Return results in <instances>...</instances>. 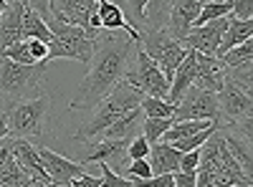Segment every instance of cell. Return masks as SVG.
<instances>
[{"label": "cell", "mask_w": 253, "mask_h": 187, "mask_svg": "<svg viewBox=\"0 0 253 187\" xmlns=\"http://www.w3.org/2000/svg\"><path fill=\"white\" fill-rule=\"evenodd\" d=\"M187 119H210V121L223 119L218 94L205 91L200 86H190L175 107V121H187Z\"/></svg>", "instance_id": "9c48e42d"}, {"label": "cell", "mask_w": 253, "mask_h": 187, "mask_svg": "<svg viewBox=\"0 0 253 187\" xmlns=\"http://www.w3.org/2000/svg\"><path fill=\"white\" fill-rule=\"evenodd\" d=\"M142 99H144V94H142L139 89H134L132 84L122 81V84H119L107 99L91 109V116L76 129L74 142H79V144H91V142H96L117 119H122L126 112L137 109L139 104H142Z\"/></svg>", "instance_id": "7a4b0ae2"}, {"label": "cell", "mask_w": 253, "mask_h": 187, "mask_svg": "<svg viewBox=\"0 0 253 187\" xmlns=\"http://www.w3.org/2000/svg\"><path fill=\"white\" fill-rule=\"evenodd\" d=\"M172 124H175L172 116H170V119H152V116H147L144 124H142V134L150 139L152 144H155V142H162V137L172 129Z\"/></svg>", "instance_id": "83f0119b"}, {"label": "cell", "mask_w": 253, "mask_h": 187, "mask_svg": "<svg viewBox=\"0 0 253 187\" xmlns=\"http://www.w3.org/2000/svg\"><path fill=\"white\" fill-rule=\"evenodd\" d=\"M228 28V15L225 18H218V20H210L205 26H198L190 31V36L182 40V46L190 48V51H198V53H205V56H215L220 43H223V33Z\"/></svg>", "instance_id": "4fadbf2b"}, {"label": "cell", "mask_w": 253, "mask_h": 187, "mask_svg": "<svg viewBox=\"0 0 253 187\" xmlns=\"http://www.w3.org/2000/svg\"><path fill=\"white\" fill-rule=\"evenodd\" d=\"M251 36H253V18L251 20H238L233 13H230L228 15V28L223 33V43H220L215 56H225L230 48H236L241 43H248Z\"/></svg>", "instance_id": "7402d4cb"}, {"label": "cell", "mask_w": 253, "mask_h": 187, "mask_svg": "<svg viewBox=\"0 0 253 187\" xmlns=\"http://www.w3.org/2000/svg\"><path fill=\"white\" fill-rule=\"evenodd\" d=\"M225 81L236 84L248 99H253V69L251 66H243V69H230L225 71Z\"/></svg>", "instance_id": "f1b7e54d"}, {"label": "cell", "mask_w": 253, "mask_h": 187, "mask_svg": "<svg viewBox=\"0 0 253 187\" xmlns=\"http://www.w3.org/2000/svg\"><path fill=\"white\" fill-rule=\"evenodd\" d=\"M28 46H31V53H33L36 61H46V64H48V43H46V40H36V38H31V40H28Z\"/></svg>", "instance_id": "ab89813d"}, {"label": "cell", "mask_w": 253, "mask_h": 187, "mask_svg": "<svg viewBox=\"0 0 253 187\" xmlns=\"http://www.w3.org/2000/svg\"><path fill=\"white\" fill-rule=\"evenodd\" d=\"M48 64H36V66H23L15 61L0 56V94H5L8 101H26L36 99L43 91V81H46Z\"/></svg>", "instance_id": "3957f363"}, {"label": "cell", "mask_w": 253, "mask_h": 187, "mask_svg": "<svg viewBox=\"0 0 253 187\" xmlns=\"http://www.w3.org/2000/svg\"><path fill=\"white\" fill-rule=\"evenodd\" d=\"M200 167V150H193V152H182V162H180V170L182 172H198Z\"/></svg>", "instance_id": "8d00e7d4"}, {"label": "cell", "mask_w": 253, "mask_h": 187, "mask_svg": "<svg viewBox=\"0 0 253 187\" xmlns=\"http://www.w3.org/2000/svg\"><path fill=\"white\" fill-rule=\"evenodd\" d=\"M26 8H31V10H36L43 20H48L51 18V0H20Z\"/></svg>", "instance_id": "f35d334b"}, {"label": "cell", "mask_w": 253, "mask_h": 187, "mask_svg": "<svg viewBox=\"0 0 253 187\" xmlns=\"http://www.w3.org/2000/svg\"><path fill=\"white\" fill-rule=\"evenodd\" d=\"M248 139H251V144H253V137H248Z\"/></svg>", "instance_id": "681fc988"}, {"label": "cell", "mask_w": 253, "mask_h": 187, "mask_svg": "<svg viewBox=\"0 0 253 187\" xmlns=\"http://www.w3.org/2000/svg\"><path fill=\"white\" fill-rule=\"evenodd\" d=\"M233 5V15L238 20H251L253 18V0H230Z\"/></svg>", "instance_id": "74e56055"}, {"label": "cell", "mask_w": 253, "mask_h": 187, "mask_svg": "<svg viewBox=\"0 0 253 187\" xmlns=\"http://www.w3.org/2000/svg\"><path fill=\"white\" fill-rule=\"evenodd\" d=\"M150 164H152V175H167V172H180V162L182 152L167 142H155L150 150Z\"/></svg>", "instance_id": "d6986e66"}, {"label": "cell", "mask_w": 253, "mask_h": 187, "mask_svg": "<svg viewBox=\"0 0 253 187\" xmlns=\"http://www.w3.org/2000/svg\"><path fill=\"white\" fill-rule=\"evenodd\" d=\"M223 137L228 142V150L233 152V157L238 159V164L243 167V172L253 180V144L246 134H241L238 129H230L223 124Z\"/></svg>", "instance_id": "44dd1931"}, {"label": "cell", "mask_w": 253, "mask_h": 187, "mask_svg": "<svg viewBox=\"0 0 253 187\" xmlns=\"http://www.w3.org/2000/svg\"><path fill=\"white\" fill-rule=\"evenodd\" d=\"M124 81H126V84H132L134 89H139L144 96L167 99V94H170V78H167L162 74V69L144 53L142 46H137L134 58H132L129 69H126Z\"/></svg>", "instance_id": "52a82bcc"}, {"label": "cell", "mask_w": 253, "mask_h": 187, "mask_svg": "<svg viewBox=\"0 0 253 187\" xmlns=\"http://www.w3.org/2000/svg\"><path fill=\"white\" fill-rule=\"evenodd\" d=\"M172 5L175 0H150V5H147V28H167V18H170Z\"/></svg>", "instance_id": "484cf974"}, {"label": "cell", "mask_w": 253, "mask_h": 187, "mask_svg": "<svg viewBox=\"0 0 253 187\" xmlns=\"http://www.w3.org/2000/svg\"><path fill=\"white\" fill-rule=\"evenodd\" d=\"M200 3H225V0H200Z\"/></svg>", "instance_id": "bcb514c9"}, {"label": "cell", "mask_w": 253, "mask_h": 187, "mask_svg": "<svg viewBox=\"0 0 253 187\" xmlns=\"http://www.w3.org/2000/svg\"><path fill=\"white\" fill-rule=\"evenodd\" d=\"M198 78H195V86L205 89V91H213V94H220L223 86H225V69L218 61V56H205V53H198Z\"/></svg>", "instance_id": "9a60e30c"}, {"label": "cell", "mask_w": 253, "mask_h": 187, "mask_svg": "<svg viewBox=\"0 0 253 187\" xmlns=\"http://www.w3.org/2000/svg\"><path fill=\"white\" fill-rule=\"evenodd\" d=\"M142 112L144 116H152V119H175V107L170 101H165V99H157V96H144L142 99Z\"/></svg>", "instance_id": "4316f807"}, {"label": "cell", "mask_w": 253, "mask_h": 187, "mask_svg": "<svg viewBox=\"0 0 253 187\" xmlns=\"http://www.w3.org/2000/svg\"><path fill=\"white\" fill-rule=\"evenodd\" d=\"M46 187H58V185H53V182H48V185H46Z\"/></svg>", "instance_id": "c3c4849f"}, {"label": "cell", "mask_w": 253, "mask_h": 187, "mask_svg": "<svg viewBox=\"0 0 253 187\" xmlns=\"http://www.w3.org/2000/svg\"><path fill=\"white\" fill-rule=\"evenodd\" d=\"M5 58L15 61V64H23V66H36V64H43V61H36L33 53H31V46H28V40H20V43H13L5 53Z\"/></svg>", "instance_id": "1f68e13d"}, {"label": "cell", "mask_w": 253, "mask_h": 187, "mask_svg": "<svg viewBox=\"0 0 253 187\" xmlns=\"http://www.w3.org/2000/svg\"><path fill=\"white\" fill-rule=\"evenodd\" d=\"M126 177H139V180L152 177V164H150V159H132L129 167H126Z\"/></svg>", "instance_id": "e575fe53"}, {"label": "cell", "mask_w": 253, "mask_h": 187, "mask_svg": "<svg viewBox=\"0 0 253 187\" xmlns=\"http://www.w3.org/2000/svg\"><path fill=\"white\" fill-rule=\"evenodd\" d=\"M5 8H8V3H5V0H0V15L5 13Z\"/></svg>", "instance_id": "f6af8a7d"}, {"label": "cell", "mask_w": 253, "mask_h": 187, "mask_svg": "<svg viewBox=\"0 0 253 187\" xmlns=\"http://www.w3.org/2000/svg\"><path fill=\"white\" fill-rule=\"evenodd\" d=\"M5 137H10V129H8V112L0 109V142Z\"/></svg>", "instance_id": "7bdbcfd3"}, {"label": "cell", "mask_w": 253, "mask_h": 187, "mask_svg": "<svg viewBox=\"0 0 253 187\" xmlns=\"http://www.w3.org/2000/svg\"><path fill=\"white\" fill-rule=\"evenodd\" d=\"M144 112L142 107L126 112L122 119H117L112 127L101 134V139H124V142H132L137 134H142V124H144Z\"/></svg>", "instance_id": "ffe728a7"}, {"label": "cell", "mask_w": 253, "mask_h": 187, "mask_svg": "<svg viewBox=\"0 0 253 187\" xmlns=\"http://www.w3.org/2000/svg\"><path fill=\"white\" fill-rule=\"evenodd\" d=\"M31 38L51 43V40H53V33H51L48 23H46V20L41 18L36 10L26 8V10H23V40H31Z\"/></svg>", "instance_id": "603a6c76"}, {"label": "cell", "mask_w": 253, "mask_h": 187, "mask_svg": "<svg viewBox=\"0 0 253 187\" xmlns=\"http://www.w3.org/2000/svg\"><path fill=\"white\" fill-rule=\"evenodd\" d=\"M96 43L99 46L89 64V71L79 84V91L71 99L69 109H89L91 112L96 104L107 99L124 81L139 40H134L132 36H114V31H112L107 36H101Z\"/></svg>", "instance_id": "6da1fadb"}, {"label": "cell", "mask_w": 253, "mask_h": 187, "mask_svg": "<svg viewBox=\"0 0 253 187\" xmlns=\"http://www.w3.org/2000/svg\"><path fill=\"white\" fill-rule=\"evenodd\" d=\"M13 150H15V139L13 137H5L3 142H0V175H3L8 170V164L15 159Z\"/></svg>", "instance_id": "d590c367"}, {"label": "cell", "mask_w": 253, "mask_h": 187, "mask_svg": "<svg viewBox=\"0 0 253 187\" xmlns=\"http://www.w3.org/2000/svg\"><path fill=\"white\" fill-rule=\"evenodd\" d=\"M200 13H203L200 0H175V5L170 10V18H167V31H170V36L182 43V40L190 36V31L198 26Z\"/></svg>", "instance_id": "5bb4252c"}, {"label": "cell", "mask_w": 253, "mask_h": 187, "mask_svg": "<svg viewBox=\"0 0 253 187\" xmlns=\"http://www.w3.org/2000/svg\"><path fill=\"white\" fill-rule=\"evenodd\" d=\"M15 162L23 167L33 180H41V182H51L46 167H43V162H41V154H38V147H33L31 139H15Z\"/></svg>", "instance_id": "ac0fdd59"}, {"label": "cell", "mask_w": 253, "mask_h": 187, "mask_svg": "<svg viewBox=\"0 0 253 187\" xmlns=\"http://www.w3.org/2000/svg\"><path fill=\"white\" fill-rule=\"evenodd\" d=\"M195 78H198V56H195V51L187 48V56H185L182 64L177 66L175 78H172V84H170V94H167L165 101H170L172 107H177L180 99L187 94V89L195 86Z\"/></svg>", "instance_id": "e0dca14e"}, {"label": "cell", "mask_w": 253, "mask_h": 187, "mask_svg": "<svg viewBox=\"0 0 253 187\" xmlns=\"http://www.w3.org/2000/svg\"><path fill=\"white\" fill-rule=\"evenodd\" d=\"M71 187H101V177H94V175H81L71 182Z\"/></svg>", "instance_id": "b9f144b4"}, {"label": "cell", "mask_w": 253, "mask_h": 187, "mask_svg": "<svg viewBox=\"0 0 253 187\" xmlns=\"http://www.w3.org/2000/svg\"><path fill=\"white\" fill-rule=\"evenodd\" d=\"M94 13H99V0H51V15L56 20L79 26L94 40H99V31L91 28V15Z\"/></svg>", "instance_id": "30bf717a"}, {"label": "cell", "mask_w": 253, "mask_h": 187, "mask_svg": "<svg viewBox=\"0 0 253 187\" xmlns=\"http://www.w3.org/2000/svg\"><path fill=\"white\" fill-rule=\"evenodd\" d=\"M31 180H33V177H31L23 167H20L15 159L8 164V170L0 175V185H3V187H23V185H28Z\"/></svg>", "instance_id": "f546056e"}, {"label": "cell", "mask_w": 253, "mask_h": 187, "mask_svg": "<svg viewBox=\"0 0 253 187\" xmlns=\"http://www.w3.org/2000/svg\"><path fill=\"white\" fill-rule=\"evenodd\" d=\"M46 23L53 33V40L48 43V64L56 58H74V61H81V64H91L99 43L86 31L71 23H61L53 15Z\"/></svg>", "instance_id": "5b68a950"}, {"label": "cell", "mask_w": 253, "mask_h": 187, "mask_svg": "<svg viewBox=\"0 0 253 187\" xmlns=\"http://www.w3.org/2000/svg\"><path fill=\"white\" fill-rule=\"evenodd\" d=\"M53 107L51 94H41L36 99L13 101L8 109V129L13 139H38L46 134L48 114Z\"/></svg>", "instance_id": "277c9868"}, {"label": "cell", "mask_w": 253, "mask_h": 187, "mask_svg": "<svg viewBox=\"0 0 253 187\" xmlns=\"http://www.w3.org/2000/svg\"><path fill=\"white\" fill-rule=\"evenodd\" d=\"M139 46H142L144 53L162 69V74L170 78V84H172L177 66L182 64L185 56H187V48L180 43L177 38H172L167 28H147V31L142 33Z\"/></svg>", "instance_id": "8992f818"}, {"label": "cell", "mask_w": 253, "mask_h": 187, "mask_svg": "<svg viewBox=\"0 0 253 187\" xmlns=\"http://www.w3.org/2000/svg\"><path fill=\"white\" fill-rule=\"evenodd\" d=\"M23 3L8 5L5 13L0 15V56H3L13 43H20L23 40Z\"/></svg>", "instance_id": "2e32d148"}, {"label": "cell", "mask_w": 253, "mask_h": 187, "mask_svg": "<svg viewBox=\"0 0 253 187\" xmlns=\"http://www.w3.org/2000/svg\"><path fill=\"white\" fill-rule=\"evenodd\" d=\"M150 150H152V142L147 139L144 134H137L129 144V162L132 159H147L150 157Z\"/></svg>", "instance_id": "836d02e7"}, {"label": "cell", "mask_w": 253, "mask_h": 187, "mask_svg": "<svg viewBox=\"0 0 253 187\" xmlns=\"http://www.w3.org/2000/svg\"><path fill=\"white\" fill-rule=\"evenodd\" d=\"M129 144L124 139H96L89 144L86 154H81V164H109L114 172H119L129 159Z\"/></svg>", "instance_id": "8fae6325"}, {"label": "cell", "mask_w": 253, "mask_h": 187, "mask_svg": "<svg viewBox=\"0 0 253 187\" xmlns=\"http://www.w3.org/2000/svg\"><path fill=\"white\" fill-rule=\"evenodd\" d=\"M175 175V187H198V172H172Z\"/></svg>", "instance_id": "60d3db41"}, {"label": "cell", "mask_w": 253, "mask_h": 187, "mask_svg": "<svg viewBox=\"0 0 253 187\" xmlns=\"http://www.w3.org/2000/svg\"><path fill=\"white\" fill-rule=\"evenodd\" d=\"M220 99V112H223V124L230 129H238L246 137H253V99H248L236 84L225 81L223 91L218 94Z\"/></svg>", "instance_id": "ba28073f"}, {"label": "cell", "mask_w": 253, "mask_h": 187, "mask_svg": "<svg viewBox=\"0 0 253 187\" xmlns=\"http://www.w3.org/2000/svg\"><path fill=\"white\" fill-rule=\"evenodd\" d=\"M101 187H134L129 177H124L119 172H114L109 164L101 162Z\"/></svg>", "instance_id": "d6a6232c"}, {"label": "cell", "mask_w": 253, "mask_h": 187, "mask_svg": "<svg viewBox=\"0 0 253 187\" xmlns=\"http://www.w3.org/2000/svg\"><path fill=\"white\" fill-rule=\"evenodd\" d=\"M218 61L223 64L225 71L251 66V64H253V43L248 40V43H241V46H236V48H230L225 56H218Z\"/></svg>", "instance_id": "cb8c5ba5"}, {"label": "cell", "mask_w": 253, "mask_h": 187, "mask_svg": "<svg viewBox=\"0 0 253 187\" xmlns=\"http://www.w3.org/2000/svg\"><path fill=\"white\" fill-rule=\"evenodd\" d=\"M114 3L124 10L126 18H132V26L144 33V28H147V5H150V0H114Z\"/></svg>", "instance_id": "d4e9b609"}, {"label": "cell", "mask_w": 253, "mask_h": 187, "mask_svg": "<svg viewBox=\"0 0 253 187\" xmlns=\"http://www.w3.org/2000/svg\"><path fill=\"white\" fill-rule=\"evenodd\" d=\"M48 182H41V180H31L28 185H23V187H46Z\"/></svg>", "instance_id": "ee69618b"}, {"label": "cell", "mask_w": 253, "mask_h": 187, "mask_svg": "<svg viewBox=\"0 0 253 187\" xmlns=\"http://www.w3.org/2000/svg\"><path fill=\"white\" fill-rule=\"evenodd\" d=\"M38 154H41V162H43L51 182L58 187H71V182L76 177L86 175V164H81L79 159H69L48 147H38Z\"/></svg>", "instance_id": "7c38bea8"}, {"label": "cell", "mask_w": 253, "mask_h": 187, "mask_svg": "<svg viewBox=\"0 0 253 187\" xmlns=\"http://www.w3.org/2000/svg\"><path fill=\"white\" fill-rule=\"evenodd\" d=\"M233 13V5H230V0H225V3H203V13L198 18V26H205L210 23V20H218V18H225ZM195 26V28H198Z\"/></svg>", "instance_id": "4dcf8cb0"}, {"label": "cell", "mask_w": 253, "mask_h": 187, "mask_svg": "<svg viewBox=\"0 0 253 187\" xmlns=\"http://www.w3.org/2000/svg\"><path fill=\"white\" fill-rule=\"evenodd\" d=\"M5 3H8V5H15V3H20V0H5Z\"/></svg>", "instance_id": "7dc6e473"}]
</instances>
